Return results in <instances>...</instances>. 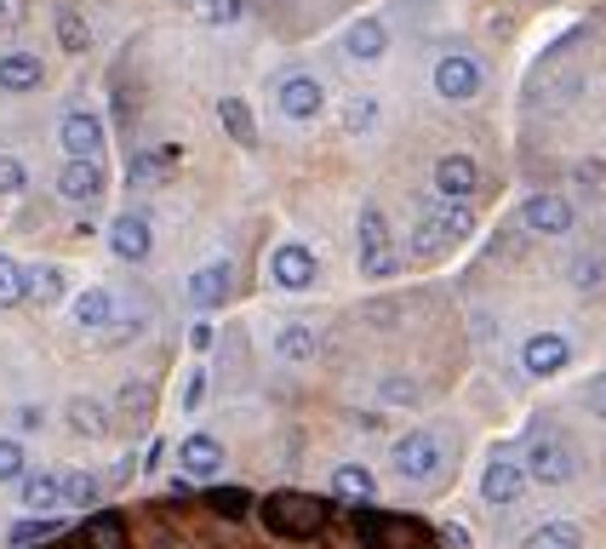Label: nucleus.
I'll return each instance as SVG.
<instances>
[{
  "instance_id": "ddd939ff",
  "label": "nucleus",
  "mask_w": 606,
  "mask_h": 549,
  "mask_svg": "<svg viewBox=\"0 0 606 549\" xmlns=\"http://www.w3.org/2000/svg\"><path fill=\"white\" fill-rule=\"evenodd\" d=\"M178 469H184V481H212V476H223V446H218L212 435L178 441Z\"/></svg>"
},
{
  "instance_id": "1a4fd4ad",
  "label": "nucleus",
  "mask_w": 606,
  "mask_h": 549,
  "mask_svg": "<svg viewBox=\"0 0 606 549\" xmlns=\"http://www.w3.org/2000/svg\"><path fill=\"white\" fill-rule=\"evenodd\" d=\"M435 92L446 97V104H469V97L481 92V69H475V58L446 52V58L435 63Z\"/></svg>"
},
{
  "instance_id": "c03bdc74",
  "label": "nucleus",
  "mask_w": 606,
  "mask_h": 549,
  "mask_svg": "<svg viewBox=\"0 0 606 549\" xmlns=\"http://www.w3.org/2000/svg\"><path fill=\"white\" fill-rule=\"evenodd\" d=\"M584 401H590V412L606 423V372H601V378H590V395H584Z\"/></svg>"
},
{
  "instance_id": "4c0bfd02",
  "label": "nucleus",
  "mask_w": 606,
  "mask_h": 549,
  "mask_svg": "<svg viewBox=\"0 0 606 549\" xmlns=\"http://www.w3.org/2000/svg\"><path fill=\"white\" fill-rule=\"evenodd\" d=\"M200 17H207V23H241L246 0H200Z\"/></svg>"
},
{
  "instance_id": "49530a36",
  "label": "nucleus",
  "mask_w": 606,
  "mask_h": 549,
  "mask_svg": "<svg viewBox=\"0 0 606 549\" xmlns=\"http://www.w3.org/2000/svg\"><path fill=\"white\" fill-rule=\"evenodd\" d=\"M441 544H446V549H469V533H464V527H441Z\"/></svg>"
},
{
  "instance_id": "2eb2a0df",
  "label": "nucleus",
  "mask_w": 606,
  "mask_h": 549,
  "mask_svg": "<svg viewBox=\"0 0 606 549\" xmlns=\"http://www.w3.org/2000/svg\"><path fill=\"white\" fill-rule=\"evenodd\" d=\"M281 109L292 120H315L326 109V86L315 81V74H287V81H281Z\"/></svg>"
},
{
  "instance_id": "f8f14e48",
  "label": "nucleus",
  "mask_w": 606,
  "mask_h": 549,
  "mask_svg": "<svg viewBox=\"0 0 606 549\" xmlns=\"http://www.w3.org/2000/svg\"><path fill=\"white\" fill-rule=\"evenodd\" d=\"M521 223L533 235H567L572 230V201L567 195H533V201L521 207Z\"/></svg>"
},
{
  "instance_id": "423d86ee",
  "label": "nucleus",
  "mask_w": 606,
  "mask_h": 549,
  "mask_svg": "<svg viewBox=\"0 0 606 549\" xmlns=\"http://www.w3.org/2000/svg\"><path fill=\"white\" fill-rule=\"evenodd\" d=\"M521 469L533 481H544V487H567L578 476V458H572V446L561 435H538L533 446H526V464Z\"/></svg>"
},
{
  "instance_id": "a19ab883",
  "label": "nucleus",
  "mask_w": 606,
  "mask_h": 549,
  "mask_svg": "<svg viewBox=\"0 0 606 549\" xmlns=\"http://www.w3.org/2000/svg\"><path fill=\"white\" fill-rule=\"evenodd\" d=\"M18 189H23V161L0 155V195H18Z\"/></svg>"
},
{
  "instance_id": "cd10ccee",
  "label": "nucleus",
  "mask_w": 606,
  "mask_h": 549,
  "mask_svg": "<svg viewBox=\"0 0 606 549\" xmlns=\"http://www.w3.org/2000/svg\"><path fill=\"white\" fill-rule=\"evenodd\" d=\"M63 292V274L53 264H40V269H23V297H40V304H53V297Z\"/></svg>"
},
{
  "instance_id": "39448f33",
  "label": "nucleus",
  "mask_w": 606,
  "mask_h": 549,
  "mask_svg": "<svg viewBox=\"0 0 606 549\" xmlns=\"http://www.w3.org/2000/svg\"><path fill=\"white\" fill-rule=\"evenodd\" d=\"M464 235H475V212L469 207H446V212H429L412 235V258H441L446 246H458Z\"/></svg>"
},
{
  "instance_id": "bb28decb",
  "label": "nucleus",
  "mask_w": 606,
  "mask_h": 549,
  "mask_svg": "<svg viewBox=\"0 0 606 549\" xmlns=\"http://www.w3.org/2000/svg\"><path fill=\"white\" fill-rule=\"evenodd\" d=\"M526 549H584V538H578L572 521H549V527H538L526 538Z\"/></svg>"
},
{
  "instance_id": "7c9ffc66",
  "label": "nucleus",
  "mask_w": 606,
  "mask_h": 549,
  "mask_svg": "<svg viewBox=\"0 0 606 549\" xmlns=\"http://www.w3.org/2000/svg\"><path fill=\"white\" fill-rule=\"evenodd\" d=\"M69 423H74L81 435H104V430H109L104 407H97V401H86V395H81V401H69Z\"/></svg>"
},
{
  "instance_id": "c9c22d12",
  "label": "nucleus",
  "mask_w": 606,
  "mask_h": 549,
  "mask_svg": "<svg viewBox=\"0 0 606 549\" xmlns=\"http://www.w3.org/2000/svg\"><path fill=\"white\" fill-rule=\"evenodd\" d=\"M212 510H218V515H230V521H241V515L252 510V498H246L241 487H218V492H212Z\"/></svg>"
},
{
  "instance_id": "c85d7f7f",
  "label": "nucleus",
  "mask_w": 606,
  "mask_h": 549,
  "mask_svg": "<svg viewBox=\"0 0 606 549\" xmlns=\"http://www.w3.org/2000/svg\"><path fill=\"white\" fill-rule=\"evenodd\" d=\"M58 40H63V52H86L92 30H86V17L74 7H58Z\"/></svg>"
},
{
  "instance_id": "5701e85b",
  "label": "nucleus",
  "mask_w": 606,
  "mask_h": 549,
  "mask_svg": "<svg viewBox=\"0 0 606 549\" xmlns=\"http://www.w3.org/2000/svg\"><path fill=\"white\" fill-rule=\"evenodd\" d=\"M333 492L349 498V504H372V492H377V476L366 464H338L333 469Z\"/></svg>"
},
{
  "instance_id": "aec40b11",
  "label": "nucleus",
  "mask_w": 606,
  "mask_h": 549,
  "mask_svg": "<svg viewBox=\"0 0 606 549\" xmlns=\"http://www.w3.org/2000/svg\"><path fill=\"white\" fill-rule=\"evenodd\" d=\"M81 549H132V538H126V521H120L115 510L86 515V527H81Z\"/></svg>"
},
{
  "instance_id": "f03ea898",
  "label": "nucleus",
  "mask_w": 606,
  "mask_h": 549,
  "mask_svg": "<svg viewBox=\"0 0 606 549\" xmlns=\"http://www.w3.org/2000/svg\"><path fill=\"white\" fill-rule=\"evenodd\" d=\"M356 538L366 549H435L429 533L418 521H400V515H377L372 504H356Z\"/></svg>"
},
{
  "instance_id": "f704fd0d",
  "label": "nucleus",
  "mask_w": 606,
  "mask_h": 549,
  "mask_svg": "<svg viewBox=\"0 0 606 549\" xmlns=\"http://www.w3.org/2000/svg\"><path fill=\"white\" fill-rule=\"evenodd\" d=\"M23 464H30V458H23V446L0 435V481H23V476H30Z\"/></svg>"
},
{
  "instance_id": "79ce46f5",
  "label": "nucleus",
  "mask_w": 606,
  "mask_h": 549,
  "mask_svg": "<svg viewBox=\"0 0 606 549\" xmlns=\"http://www.w3.org/2000/svg\"><path fill=\"white\" fill-rule=\"evenodd\" d=\"M601 269H606L601 258H578V264H572V281L590 292V287H601Z\"/></svg>"
},
{
  "instance_id": "20e7f679",
  "label": "nucleus",
  "mask_w": 606,
  "mask_h": 549,
  "mask_svg": "<svg viewBox=\"0 0 606 549\" xmlns=\"http://www.w3.org/2000/svg\"><path fill=\"white\" fill-rule=\"evenodd\" d=\"M389 464H395V476L400 481H435L441 469H446V446H441V435H429V430H412V435H400L395 441V453H389Z\"/></svg>"
},
{
  "instance_id": "0eeeda50",
  "label": "nucleus",
  "mask_w": 606,
  "mask_h": 549,
  "mask_svg": "<svg viewBox=\"0 0 606 549\" xmlns=\"http://www.w3.org/2000/svg\"><path fill=\"white\" fill-rule=\"evenodd\" d=\"M269 281L287 287V292L315 287V253H310L303 241H281V246L269 253Z\"/></svg>"
},
{
  "instance_id": "72a5a7b5",
  "label": "nucleus",
  "mask_w": 606,
  "mask_h": 549,
  "mask_svg": "<svg viewBox=\"0 0 606 549\" xmlns=\"http://www.w3.org/2000/svg\"><path fill=\"white\" fill-rule=\"evenodd\" d=\"M12 304H23V269L0 253V309H12Z\"/></svg>"
},
{
  "instance_id": "473e14b6",
  "label": "nucleus",
  "mask_w": 606,
  "mask_h": 549,
  "mask_svg": "<svg viewBox=\"0 0 606 549\" xmlns=\"http://www.w3.org/2000/svg\"><path fill=\"white\" fill-rule=\"evenodd\" d=\"M63 504L69 510H92L97 504V476H86V469L81 476H63Z\"/></svg>"
},
{
  "instance_id": "e433bc0d",
  "label": "nucleus",
  "mask_w": 606,
  "mask_h": 549,
  "mask_svg": "<svg viewBox=\"0 0 606 549\" xmlns=\"http://www.w3.org/2000/svg\"><path fill=\"white\" fill-rule=\"evenodd\" d=\"M343 127H349V132H366V127H377V104H372V97H349Z\"/></svg>"
},
{
  "instance_id": "b1692460",
  "label": "nucleus",
  "mask_w": 606,
  "mask_h": 549,
  "mask_svg": "<svg viewBox=\"0 0 606 549\" xmlns=\"http://www.w3.org/2000/svg\"><path fill=\"white\" fill-rule=\"evenodd\" d=\"M218 120H223V132H230L241 149H252V143H258V120H252L246 97H218Z\"/></svg>"
},
{
  "instance_id": "a878e982",
  "label": "nucleus",
  "mask_w": 606,
  "mask_h": 549,
  "mask_svg": "<svg viewBox=\"0 0 606 549\" xmlns=\"http://www.w3.org/2000/svg\"><path fill=\"white\" fill-rule=\"evenodd\" d=\"M315 349H321V338H315V327H281V338H275V355L281 361H315Z\"/></svg>"
},
{
  "instance_id": "c756f323",
  "label": "nucleus",
  "mask_w": 606,
  "mask_h": 549,
  "mask_svg": "<svg viewBox=\"0 0 606 549\" xmlns=\"http://www.w3.org/2000/svg\"><path fill=\"white\" fill-rule=\"evenodd\" d=\"M572 189H584L590 201H606V161H578L572 166Z\"/></svg>"
},
{
  "instance_id": "f257e3e1",
  "label": "nucleus",
  "mask_w": 606,
  "mask_h": 549,
  "mask_svg": "<svg viewBox=\"0 0 606 549\" xmlns=\"http://www.w3.org/2000/svg\"><path fill=\"white\" fill-rule=\"evenodd\" d=\"M258 515H264V527L275 538H292V544L315 538L326 527V504H321L315 492H269L264 504H258Z\"/></svg>"
},
{
  "instance_id": "6e6552de",
  "label": "nucleus",
  "mask_w": 606,
  "mask_h": 549,
  "mask_svg": "<svg viewBox=\"0 0 606 549\" xmlns=\"http://www.w3.org/2000/svg\"><path fill=\"white\" fill-rule=\"evenodd\" d=\"M58 138L69 149V161H97V155H104V120H97L92 109H69Z\"/></svg>"
},
{
  "instance_id": "7ed1b4c3",
  "label": "nucleus",
  "mask_w": 606,
  "mask_h": 549,
  "mask_svg": "<svg viewBox=\"0 0 606 549\" xmlns=\"http://www.w3.org/2000/svg\"><path fill=\"white\" fill-rule=\"evenodd\" d=\"M361 274L366 281H389V274H400V253H395L384 207H361Z\"/></svg>"
},
{
  "instance_id": "4be33fe9",
  "label": "nucleus",
  "mask_w": 606,
  "mask_h": 549,
  "mask_svg": "<svg viewBox=\"0 0 606 549\" xmlns=\"http://www.w3.org/2000/svg\"><path fill=\"white\" fill-rule=\"evenodd\" d=\"M40 58L35 52H7L0 58V92H35L40 86Z\"/></svg>"
},
{
  "instance_id": "2f4dec72",
  "label": "nucleus",
  "mask_w": 606,
  "mask_h": 549,
  "mask_svg": "<svg viewBox=\"0 0 606 549\" xmlns=\"http://www.w3.org/2000/svg\"><path fill=\"white\" fill-rule=\"evenodd\" d=\"M58 533H63V521H58V515H40V521H18V527H12V544H18V549H30V544L58 538Z\"/></svg>"
},
{
  "instance_id": "de8ad7c7",
  "label": "nucleus",
  "mask_w": 606,
  "mask_h": 549,
  "mask_svg": "<svg viewBox=\"0 0 606 549\" xmlns=\"http://www.w3.org/2000/svg\"><path fill=\"white\" fill-rule=\"evenodd\" d=\"M18 423H23V430H40L46 412H40V407H23V412H18Z\"/></svg>"
},
{
  "instance_id": "dca6fc26",
  "label": "nucleus",
  "mask_w": 606,
  "mask_h": 549,
  "mask_svg": "<svg viewBox=\"0 0 606 549\" xmlns=\"http://www.w3.org/2000/svg\"><path fill=\"white\" fill-rule=\"evenodd\" d=\"M526 492V469L515 464V458H492L487 464V476H481V498H487V504H515V498Z\"/></svg>"
},
{
  "instance_id": "6ab92c4d",
  "label": "nucleus",
  "mask_w": 606,
  "mask_h": 549,
  "mask_svg": "<svg viewBox=\"0 0 606 549\" xmlns=\"http://www.w3.org/2000/svg\"><path fill=\"white\" fill-rule=\"evenodd\" d=\"M343 46H349V58H361V63L384 58V52H389L384 17H356V23H349V35H343Z\"/></svg>"
},
{
  "instance_id": "37998d69",
  "label": "nucleus",
  "mask_w": 606,
  "mask_h": 549,
  "mask_svg": "<svg viewBox=\"0 0 606 549\" xmlns=\"http://www.w3.org/2000/svg\"><path fill=\"white\" fill-rule=\"evenodd\" d=\"M120 407L143 418V412H149V384H126V389H120Z\"/></svg>"
},
{
  "instance_id": "a211bd4d",
  "label": "nucleus",
  "mask_w": 606,
  "mask_h": 549,
  "mask_svg": "<svg viewBox=\"0 0 606 549\" xmlns=\"http://www.w3.org/2000/svg\"><path fill=\"white\" fill-rule=\"evenodd\" d=\"M104 166L97 161H69L63 172H58V195L63 201H97V195H104Z\"/></svg>"
},
{
  "instance_id": "9d476101",
  "label": "nucleus",
  "mask_w": 606,
  "mask_h": 549,
  "mask_svg": "<svg viewBox=\"0 0 606 549\" xmlns=\"http://www.w3.org/2000/svg\"><path fill=\"white\" fill-rule=\"evenodd\" d=\"M567 361H572V343L561 332H533L521 349V366L533 372V378H555V372H567Z\"/></svg>"
},
{
  "instance_id": "412c9836",
  "label": "nucleus",
  "mask_w": 606,
  "mask_h": 549,
  "mask_svg": "<svg viewBox=\"0 0 606 549\" xmlns=\"http://www.w3.org/2000/svg\"><path fill=\"white\" fill-rule=\"evenodd\" d=\"M23 492V510H40V515H53L58 504H63V476H53V469H40V476H23L18 481Z\"/></svg>"
},
{
  "instance_id": "9b49d317",
  "label": "nucleus",
  "mask_w": 606,
  "mask_h": 549,
  "mask_svg": "<svg viewBox=\"0 0 606 549\" xmlns=\"http://www.w3.org/2000/svg\"><path fill=\"white\" fill-rule=\"evenodd\" d=\"M109 246H115V258L143 264L149 253H155V230H149V218H138V212H120L109 223Z\"/></svg>"
},
{
  "instance_id": "f3484780",
  "label": "nucleus",
  "mask_w": 606,
  "mask_h": 549,
  "mask_svg": "<svg viewBox=\"0 0 606 549\" xmlns=\"http://www.w3.org/2000/svg\"><path fill=\"white\" fill-rule=\"evenodd\" d=\"M230 281H235V274H230V264H223V258L200 264V269L189 274V304H195V309H218L223 297H230Z\"/></svg>"
},
{
  "instance_id": "393cba45",
  "label": "nucleus",
  "mask_w": 606,
  "mask_h": 549,
  "mask_svg": "<svg viewBox=\"0 0 606 549\" xmlns=\"http://www.w3.org/2000/svg\"><path fill=\"white\" fill-rule=\"evenodd\" d=\"M74 320H81L86 332H104L109 320H115V297L104 287H86L81 297H74Z\"/></svg>"
},
{
  "instance_id": "58836bf2",
  "label": "nucleus",
  "mask_w": 606,
  "mask_h": 549,
  "mask_svg": "<svg viewBox=\"0 0 606 549\" xmlns=\"http://www.w3.org/2000/svg\"><path fill=\"white\" fill-rule=\"evenodd\" d=\"M166 161H172V155H132V161H126V178H138V184H155L161 172H166Z\"/></svg>"
},
{
  "instance_id": "4468645a",
  "label": "nucleus",
  "mask_w": 606,
  "mask_h": 549,
  "mask_svg": "<svg viewBox=\"0 0 606 549\" xmlns=\"http://www.w3.org/2000/svg\"><path fill=\"white\" fill-rule=\"evenodd\" d=\"M435 189L446 195V201H469V195L481 189V166H475L469 155H441L435 161Z\"/></svg>"
},
{
  "instance_id": "a18cd8bd",
  "label": "nucleus",
  "mask_w": 606,
  "mask_h": 549,
  "mask_svg": "<svg viewBox=\"0 0 606 549\" xmlns=\"http://www.w3.org/2000/svg\"><path fill=\"white\" fill-rule=\"evenodd\" d=\"M200 395H207V372H189V384H184V407L189 412L200 407Z\"/></svg>"
},
{
  "instance_id": "ea45409f",
  "label": "nucleus",
  "mask_w": 606,
  "mask_h": 549,
  "mask_svg": "<svg viewBox=\"0 0 606 549\" xmlns=\"http://www.w3.org/2000/svg\"><path fill=\"white\" fill-rule=\"evenodd\" d=\"M377 389H384L389 407H412V401H418V384H412V378H395V372H389V378L377 384Z\"/></svg>"
}]
</instances>
